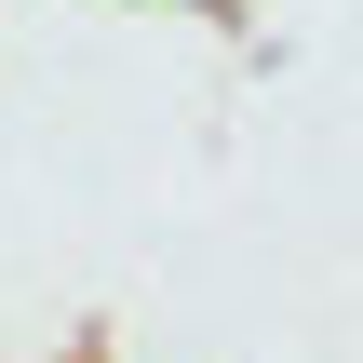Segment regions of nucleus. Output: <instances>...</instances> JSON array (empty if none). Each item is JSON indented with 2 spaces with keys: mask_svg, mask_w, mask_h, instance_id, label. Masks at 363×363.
Returning a JSON list of instances; mask_svg holds the SVG:
<instances>
[]
</instances>
